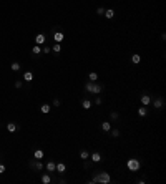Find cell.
<instances>
[{"instance_id":"obj_18","label":"cell","mask_w":166,"mask_h":184,"mask_svg":"<svg viewBox=\"0 0 166 184\" xmlns=\"http://www.w3.org/2000/svg\"><path fill=\"white\" fill-rule=\"evenodd\" d=\"M43 156H45V153H43L42 149H35V151H33V158H35V159H43Z\"/></svg>"},{"instance_id":"obj_9","label":"cell","mask_w":166,"mask_h":184,"mask_svg":"<svg viewBox=\"0 0 166 184\" xmlns=\"http://www.w3.org/2000/svg\"><path fill=\"white\" fill-rule=\"evenodd\" d=\"M19 129H20V126L17 125V123H13V121L7 123V131H9V133H17Z\"/></svg>"},{"instance_id":"obj_34","label":"cell","mask_w":166,"mask_h":184,"mask_svg":"<svg viewBox=\"0 0 166 184\" xmlns=\"http://www.w3.org/2000/svg\"><path fill=\"white\" fill-rule=\"evenodd\" d=\"M5 169H7V166L3 164V163H0V174H3V173H5Z\"/></svg>"},{"instance_id":"obj_5","label":"cell","mask_w":166,"mask_h":184,"mask_svg":"<svg viewBox=\"0 0 166 184\" xmlns=\"http://www.w3.org/2000/svg\"><path fill=\"white\" fill-rule=\"evenodd\" d=\"M151 101H153V105H155L156 109H163V108H165V100L161 96H156L155 100H151Z\"/></svg>"},{"instance_id":"obj_29","label":"cell","mask_w":166,"mask_h":184,"mask_svg":"<svg viewBox=\"0 0 166 184\" xmlns=\"http://www.w3.org/2000/svg\"><path fill=\"white\" fill-rule=\"evenodd\" d=\"M110 118H111V121H118L120 115H118L116 111H111V113H110Z\"/></svg>"},{"instance_id":"obj_8","label":"cell","mask_w":166,"mask_h":184,"mask_svg":"<svg viewBox=\"0 0 166 184\" xmlns=\"http://www.w3.org/2000/svg\"><path fill=\"white\" fill-rule=\"evenodd\" d=\"M65 171H67L65 163H57V164H55V173H58L60 176H63L65 174Z\"/></svg>"},{"instance_id":"obj_22","label":"cell","mask_w":166,"mask_h":184,"mask_svg":"<svg viewBox=\"0 0 166 184\" xmlns=\"http://www.w3.org/2000/svg\"><path fill=\"white\" fill-rule=\"evenodd\" d=\"M138 115H140L141 118L146 116V115H148V108H146V106H141L140 109H138Z\"/></svg>"},{"instance_id":"obj_11","label":"cell","mask_w":166,"mask_h":184,"mask_svg":"<svg viewBox=\"0 0 166 184\" xmlns=\"http://www.w3.org/2000/svg\"><path fill=\"white\" fill-rule=\"evenodd\" d=\"M40 183H42V184H50V183H53V179H52V176H50V174L43 173L42 177H40Z\"/></svg>"},{"instance_id":"obj_31","label":"cell","mask_w":166,"mask_h":184,"mask_svg":"<svg viewBox=\"0 0 166 184\" xmlns=\"http://www.w3.org/2000/svg\"><path fill=\"white\" fill-rule=\"evenodd\" d=\"M83 168H85V169L91 168V161H88V159H83Z\"/></svg>"},{"instance_id":"obj_32","label":"cell","mask_w":166,"mask_h":184,"mask_svg":"<svg viewBox=\"0 0 166 184\" xmlns=\"http://www.w3.org/2000/svg\"><path fill=\"white\" fill-rule=\"evenodd\" d=\"M50 51H52V48H50L48 45H45V47L42 48V53H50Z\"/></svg>"},{"instance_id":"obj_17","label":"cell","mask_w":166,"mask_h":184,"mask_svg":"<svg viewBox=\"0 0 166 184\" xmlns=\"http://www.w3.org/2000/svg\"><path fill=\"white\" fill-rule=\"evenodd\" d=\"M50 109H52V106H50L48 103H43V105L40 106V111H42L43 115H48V113H50Z\"/></svg>"},{"instance_id":"obj_35","label":"cell","mask_w":166,"mask_h":184,"mask_svg":"<svg viewBox=\"0 0 166 184\" xmlns=\"http://www.w3.org/2000/svg\"><path fill=\"white\" fill-rule=\"evenodd\" d=\"M95 103H97V105H101V103H103V100H101V98L97 95V100H95Z\"/></svg>"},{"instance_id":"obj_4","label":"cell","mask_w":166,"mask_h":184,"mask_svg":"<svg viewBox=\"0 0 166 184\" xmlns=\"http://www.w3.org/2000/svg\"><path fill=\"white\" fill-rule=\"evenodd\" d=\"M128 169L130 171H140V168H141V163H140V159H136V158H131V159H128Z\"/></svg>"},{"instance_id":"obj_7","label":"cell","mask_w":166,"mask_h":184,"mask_svg":"<svg viewBox=\"0 0 166 184\" xmlns=\"http://www.w3.org/2000/svg\"><path fill=\"white\" fill-rule=\"evenodd\" d=\"M140 101H141V105H143V106H148V105L151 103V96H149V93L145 91V93L140 96Z\"/></svg>"},{"instance_id":"obj_20","label":"cell","mask_w":166,"mask_h":184,"mask_svg":"<svg viewBox=\"0 0 166 184\" xmlns=\"http://www.w3.org/2000/svg\"><path fill=\"white\" fill-rule=\"evenodd\" d=\"M91 106H93V103H91L90 100H83V101H81V108H83V109H90Z\"/></svg>"},{"instance_id":"obj_3","label":"cell","mask_w":166,"mask_h":184,"mask_svg":"<svg viewBox=\"0 0 166 184\" xmlns=\"http://www.w3.org/2000/svg\"><path fill=\"white\" fill-rule=\"evenodd\" d=\"M28 164H30V168H32L33 171H37V173H42V171L45 169V164H43L40 159H35V158H33V159H30Z\"/></svg>"},{"instance_id":"obj_16","label":"cell","mask_w":166,"mask_h":184,"mask_svg":"<svg viewBox=\"0 0 166 184\" xmlns=\"http://www.w3.org/2000/svg\"><path fill=\"white\" fill-rule=\"evenodd\" d=\"M100 161H101V153L100 151H95L91 154V163H100Z\"/></svg>"},{"instance_id":"obj_14","label":"cell","mask_w":166,"mask_h":184,"mask_svg":"<svg viewBox=\"0 0 166 184\" xmlns=\"http://www.w3.org/2000/svg\"><path fill=\"white\" fill-rule=\"evenodd\" d=\"M55 164H57V163H55V161H52V159H50L48 163H47V164H45V169H47V171H48V173H55Z\"/></svg>"},{"instance_id":"obj_12","label":"cell","mask_w":166,"mask_h":184,"mask_svg":"<svg viewBox=\"0 0 166 184\" xmlns=\"http://www.w3.org/2000/svg\"><path fill=\"white\" fill-rule=\"evenodd\" d=\"M47 42V37H45V33H38L37 37H35V43L37 45H43Z\"/></svg>"},{"instance_id":"obj_37","label":"cell","mask_w":166,"mask_h":184,"mask_svg":"<svg viewBox=\"0 0 166 184\" xmlns=\"http://www.w3.org/2000/svg\"><path fill=\"white\" fill-rule=\"evenodd\" d=\"M57 183H60V184H67V179H65V177H62V179H58Z\"/></svg>"},{"instance_id":"obj_33","label":"cell","mask_w":166,"mask_h":184,"mask_svg":"<svg viewBox=\"0 0 166 184\" xmlns=\"http://www.w3.org/2000/svg\"><path fill=\"white\" fill-rule=\"evenodd\" d=\"M22 86H23V81H22V80H17V81H15V88H19L20 90Z\"/></svg>"},{"instance_id":"obj_27","label":"cell","mask_w":166,"mask_h":184,"mask_svg":"<svg viewBox=\"0 0 166 184\" xmlns=\"http://www.w3.org/2000/svg\"><path fill=\"white\" fill-rule=\"evenodd\" d=\"M120 135H121V133L118 131L116 128H115V129H110V136H111V138H118Z\"/></svg>"},{"instance_id":"obj_23","label":"cell","mask_w":166,"mask_h":184,"mask_svg":"<svg viewBox=\"0 0 166 184\" xmlns=\"http://www.w3.org/2000/svg\"><path fill=\"white\" fill-rule=\"evenodd\" d=\"M105 17H106V18H113V17H115V10L106 9L105 10Z\"/></svg>"},{"instance_id":"obj_2","label":"cell","mask_w":166,"mask_h":184,"mask_svg":"<svg viewBox=\"0 0 166 184\" xmlns=\"http://www.w3.org/2000/svg\"><path fill=\"white\" fill-rule=\"evenodd\" d=\"M52 38L55 40V43H62L65 35H63V30L60 27H53V32H52Z\"/></svg>"},{"instance_id":"obj_26","label":"cell","mask_w":166,"mask_h":184,"mask_svg":"<svg viewBox=\"0 0 166 184\" xmlns=\"http://www.w3.org/2000/svg\"><path fill=\"white\" fill-rule=\"evenodd\" d=\"M80 158H81V159H88V158H90V153H88L87 149H81V151H80Z\"/></svg>"},{"instance_id":"obj_15","label":"cell","mask_w":166,"mask_h":184,"mask_svg":"<svg viewBox=\"0 0 166 184\" xmlns=\"http://www.w3.org/2000/svg\"><path fill=\"white\" fill-rule=\"evenodd\" d=\"M52 51H53V55H55V57L60 55V51H62V45H60V43H53V45H52Z\"/></svg>"},{"instance_id":"obj_30","label":"cell","mask_w":166,"mask_h":184,"mask_svg":"<svg viewBox=\"0 0 166 184\" xmlns=\"http://www.w3.org/2000/svg\"><path fill=\"white\" fill-rule=\"evenodd\" d=\"M105 10H106V9H103V7H98V9H97V15H100V17H101V15H105Z\"/></svg>"},{"instance_id":"obj_21","label":"cell","mask_w":166,"mask_h":184,"mask_svg":"<svg viewBox=\"0 0 166 184\" xmlns=\"http://www.w3.org/2000/svg\"><path fill=\"white\" fill-rule=\"evenodd\" d=\"M100 129H101V131H110V129H111V125H110L108 121H103V123L100 125Z\"/></svg>"},{"instance_id":"obj_1","label":"cell","mask_w":166,"mask_h":184,"mask_svg":"<svg viewBox=\"0 0 166 184\" xmlns=\"http://www.w3.org/2000/svg\"><path fill=\"white\" fill-rule=\"evenodd\" d=\"M90 183L91 184H97V183L108 184V183H111V177H110V174L105 173V171H97V173H93V177L90 179Z\"/></svg>"},{"instance_id":"obj_10","label":"cell","mask_w":166,"mask_h":184,"mask_svg":"<svg viewBox=\"0 0 166 184\" xmlns=\"http://www.w3.org/2000/svg\"><path fill=\"white\" fill-rule=\"evenodd\" d=\"M40 55H42V47L35 43V47L32 48V58H38Z\"/></svg>"},{"instance_id":"obj_36","label":"cell","mask_w":166,"mask_h":184,"mask_svg":"<svg viewBox=\"0 0 166 184\" xmlns=\"http://www.w3.org/2000/svg\"><path fill=\"white\" fill-rule=\"evenodd\" d=\"M53 106H55V108L60 106V100H53Z\"/></svg>"},{"instance_id":"obj_13","label":"cell","mask_w":166,"mask_h":184,"mask_svg":"<svg viewBox=\"0 0 166 184\" xmlns=\"http://www.w3.org/2000/svg\"><path fill=\"white\" fill-rule=\"evenodd\" d=\"M23 81H25V83L33 81V71H25V73H23Z\"/></svg>"},{"instance_id":"obj_28","label":"cell","mask_w":166,"mask_h":184,"mask_svg":"<svg viewBox=\"0 0 166 184\" xmlns=\"http://www.w3.org/2000/svg\"><path fill=\"white\" fill-rule=\"evenodd\" d=\"M91 86H93V81H87V83H85V91L90 93V91H91Z\"/></svg>"},{"instance_id":"obj_24","label":"cell","mask_w":166,"mask_h":184,"mask_svg":"<svg viewBox=\"0 0 166 184\" xmlns=\"http://www.w3.org/2000/svg\"><path fill=\"white\" fill-rule=\"evenodd\" d=\"M131 61H133V63H135V65H138V63H140V61H141V57H140V55H138V53H135V55H131Z\"/></svg>"},{"instance_id":"obj_6","label":"cell","mask_w":166,"mask_h":184,"mask_svg":"<svg viewBox=\"0 0 166 184\" xmlns=\"http://www.w3.org/2000/svg\"><path fill=\"white\" fill-rule=\"evenodd\" d=\"M103 91V85H100V83H97V81H93V86H91V95H100Z\"/></svg>"},{"instance_id":"obj_19","label":"cell","mask_w":166,"mask_h":184,"mask_svg":"<svg viewBox=\"0 0 166 184\" xmlns=\"http://www.w3.org/2000/svg\"><path fill=\"white\" fill-rule=\"evenodd\" d=\"M10 70H12V71H20V70H22V65H20L19 61H13V63L10 65Z\"/></svg>"},{"instance_id":"obj_25","label":"cell","mask_w":166,"mask_h":184,"mask_svg":"<svg viewBox=\"0 0 166 184\" xmlns=\"http://www.w3.org/2000/svg\"><path fill=\"white\" fill-rule=\"evenodd\" d=\"M88 80H90V81H97V80H98V73H95V71L88 73Z\"/></svg>"}]
</instances>
